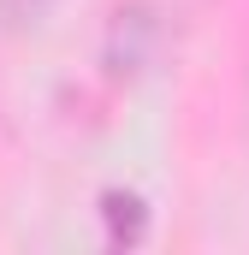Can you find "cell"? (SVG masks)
Here are the masks:
<instances>
[{"label": "cell", "instance_id": "1", "mask_svg": "<svg viewBox=\"0 0 249 255\" xmlns=\"http://www.w3.org/2000/svg\"><path fill=\"white\" fill-rule=\"evenodd\" d=\"M166 42H172L166 12H160L154 0H124V6H113V18H107L101 60H107L113 77H142V71H154V65H160Z\"/></svg>", "mask_w": 249, "mask_h": 255}, {"label": "cell", "instance_id": "2", "mask_svg": "<svg viewBox=\"0 0 249 255\" xmlns=\"http://www.w3.org/2000/svg\"><path fill=\"white\" fill-rule=\"evenodd\" d=\"M101 226H107V244L113 250H136L148 244V202L136 190H101Z\"/></svg>", "mask_w": 249, "mask_h": 255}, {"label": "cell", "instance_id": "3", "mask_svg": "<svg viewBox=\"0 0 249 255\" xmlns=\"http://www.w3.org/2000/svg\"><path fill=\"white\" fill-rule=\"evenodd\" d=\"M54 0H0V24H36Z\"/></svg>", "mask_w": 249, "mask_h": 255}]
</instances>
